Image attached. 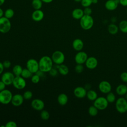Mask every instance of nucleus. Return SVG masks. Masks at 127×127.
<instances>
[{
	"label": "nucleus",
	"instance_id": "a878e982",
	"mask_svg": "<svg viewBox=\"0 0 127 127\" xmlns=\"http://www.w3.org/2000/svg\"><path fill=\"white\" fill-rule=\"evenodd\" d=\"M23 68L20 65L16 64L12 68V73L15 76H20Z\"/></svg>",
	"mask_w": 127,
	"mask_h": 127
},
{
	"label": "nucleus",
	"instance_id": "c85d7f7f",
	"mask_svg": "<svg viewBox=\"0 0 127 127\" xmlns=\"http://www.w3.org/2000/svg\"><path fill=\"white\" fill-rule=\"evenodd\" d=\"M33 73L32 72H31L28 68H23L21 75L22 77H23L25 79H27V78H31L32 77V76L33 75Z\"/></svg>",
	"mask_w": 127,
	"mask_h": 127
},
{
	"label": "nucleus",
	"instance_id": "393cba45",
	"mask_svg": "<svg viewBox=\"0 0 127 127\" xmlns=\"http://www.w3.org/2000/svg\"><path fill=\"white\" fill-rule=\"evenodd\" d=\"M119 26L114 23H111L108 26V31L112 35L116 34L119 31Z\"/></svg>",
	"mask_w": 127,
	"mask_h": 127
},
{
	"label": "nucleus",
	"instance_id": "6e6d98bb",
	"mask_svg": "<svg viewBox=\"0 0 127 127\" xmlns=\"http://www.w3.org/2000/svg\"><path fill=\"white\" fill-rule=\"evenodd\" d=\"M118 0V1H119V0Z\"/></svg>",
	"mask_w": 127,
	"mask_h": 127
},
{
	"label": "nucleus",
	"instance_id": "c03bdc74",
	"mask_svg": "<svg viewBox=\"0 0 127 127\" xmlns=\"http://www.w3.org/2000/svg\"><path fill=\"white\" fill-rule=\"evenodd\" d=\"M6 85L5 84V83L1 80L0 81V91L5 89V86Z\"/></svg>",
	"mask_w": 127,
	"mask_h": 127
},
{
	"label": "nucleus",
	"instance_id": "37998d69",
	"mask_svg": "<svg viewBox=\"0 0 127 127\" xmlns=\"http://www.w3.org/2000/svg\"><path fill=\"white\" fill-rule=\"evenodd\" d=\"M119 3L123 6H127V0H119Z\"/></svg>",
	"mask_w": 127,
	"mask_h": 127
},
{
	"label": "nucleus",
	"instance_id": "a211bd4d",
	"mask_svg": "<svg viewBox=\"0 0 127 127\" xmlns=\"http://www.w3.org/2000/svg\"><path fill=\"white\" fill-rule=\"evenodd\" d=\"M44 17V13L41 9L35 10L31 15L32 19L36 22H39L41 21L43 19Z\"/></svg>",
	"mask_w": 127,
	"mask_h": 127
},
{
	"label": "nucleus",
	"instance_id": "864d4df0",
	"mask_svg": "<svg viewBox=\"0 0 127 127\" xmlns=\"http://www.w3.org/2000/svg\"><path fill=\"white\" fill-rule=\"evenodd\" d=\"M125 95V99L127 100V92L126 93V94Z\"/></svg>",
	"mask_w": 127,
	"mask_h": 127
},
{
	"label": "nucleus",
	"instance_id": "20e7f679",
	"mask_svg": "<svg viewBox=\"0 0 127 127\" xmlns=\"http://www.w3.org/2000/svg\"><path fill=\"white\" fill-rule=\"evenodd\" d=\"M11 92L8 89H4L0 91V103L7 105L11 103L12 97Z\"/></svg>",
	"mask_w": 127,
	"mask_h": 127
},
{
	"label": "nucleus",
	"instance_id": "6e6552de",
	"mask_svg": "<svg viewBox=\"0 0 127 127\" xmlns=\"http://www.w3.org/2000/svg\"><path fill=\"white\" fill-rule=\"evenodd\" d=\"M26 67L33 74L39 70V62L34 59H29L26 63Z\"/></svg>",
	"mask_w": 127,
	"mask_h": 127
},
{
	"label": "nucleus",
	"instance_id": "79ce46f5",
	"mask_svg": "<svg viewBox=\"0 0 127 127\" xmlns=\"http://www.w3.org/2000/svg\"><path fill=\"white\" fill-rule=\"evenodd\" d=\"M3 65L4 68H8L11 66V62L8 60H5L2 63Z\"/></svg>",
	"mask_w": 127,
	"mask_h": 127
},
{
	"label": "nucleus",
	"instance_id": "2eb2a0df",
	"mask_svg": "<svg viewBox=\"0 0 127 127\" xmlns=\"http://www.w3.org/2000/svg\"><path fill=\"white\" fill-rule=\"evenodd\" d=\"M24 100L23 95L20 94H16L12 96L11 103L14 106L18 107L22 104Z\"/></svg>",
	"mask_w": 127,
	"mask_h": 127
},
{
	"label": "nucleus",
	"instance_id": "e433bc0d",
	"mask_svg": "<svg viewBox=\"0 0 127 127\" xmlns=\"http://www.w3.org/2000/svg\"><path fill=\"white\" fill-rule=\"evenodd\" d=\"M74 69L76 73H80L83 71L84 67L82 64H77L75 66Z\"/></svg>",
	"mask_w": 127,
	"mask_h": 127
},
{
	"label": "nucleus",
	"instance_id": "f257e3e1",
	"mask_svg": "<svg viewBox=\"0 0 127 127\" xmlns=\"http://www.w3.org/2000/svg\"><path fill=\"white\" fill-rule=\"evenodd\" d=\"M38 62L39 70L44 72H48L53 68L54 63L52 58L48 56H43Z\"/></svg>",
	"mask_w": 127,
	"mask_h": 127
},
{
	"label": "nucleus",
	"instance_id": "72a5a7b5",
	"mask_svg": "<svg viewBox=\"0 0 127 127\" xmlns=\"http://www.w3.org/2000/svg\"><path fill=\"white\" fill-rule=\"evenodd\" d=\"M33 96V93L31 91L27 90L24 92V93L23 94V97L24 99L25 100H30L32 98Z\"/></svg>",
	"mask_w": 127,
	"mask_h": 127
},
{
	"label": "nucleus",
	"instance_id": "bb28decb",
	"mask_svg": "<svg viewBox=\"0 0 127 127\" xmlns=\"http://www.w3.org/2000/svg\"><path fill=\"white\" fill-rule=\"evenodd\" d=\"M120 30L123 33H127V20H123L119 24Z\"/></svg>",
	"mask_w": 127,
	"mask_h": 127
},
{
	"label": "nucleus",
	"instance_id": "0eeeda50",
	"mask_svg": "<svg viewBox=\"0 0 127 127\" xmlns=\"http://www.w3.org/2000/svg\"><path fill=\"white\" fill-rule=\"evenodd\" d=\"M51 58L54 63L59 65L63 64L64 62L65 56L62 51H56L52 54Z\"/></svg>",
	"mask_w": 127,
	"mask_h": 127
},
{
	"label": "nucleus",
	"instance_id": "423d86ee",
	"mask_svg": "<svg viewBox=\"0 0 127 127\" xmlns=\"http://www.w3.org/2000/svg\"><path fill=\"white\" fill-rule=\"evenodd\" d=\"M109 105V102L106 97L102 96L97 97L93 102V105L99 110H104L106 109Z\"/></svg>",
	"mask_w": 127,
	"mask_h": 127
},
{
	"label": "nucleus",
	"instance_id": "f03ea898",
	"mask_svg": "<svg viewBox=\"0 0 127 127\" xmlns=\"http://www.w3.org/2000/svg\"><path fill=\"white\" fill-rule=\"evenodd\" d=\"M80 25L85 30L91 29L94 25V19L91 15H84L80 19Z\"/></svg>",
	"mask_w": 127,
	"mask_h": 127
},
{
	"label": "nucleus",
	"instance_id": "7ed1b4c3",
	"mask_svg": "<svg viewBox=\"0 0 127 127\" xmlns=\"http://www.w3.org/2000/svg\"><path fill=\"white\" fill-rule=\"evenodd\" d=\"M115 107L117 111L121 114L127 112V100L124 97H119L116 100Z\"/></svg>",
	"mask_w": 127,
	"mask_h": 127
},
{
	"label": "nucleus",
	"instance_id": "aec40b11",
	"mask_svg": "<svg viewBox=\"0 0 127 127\" xmlns=\"http://www.w3.org/2000/svg\"><path fill=\"white\" fill-rule=\"evenodd\" d=\"M84 15L83 9L80 8L74 9L71 12L72 17L76 20H80Z\"/></svg>",
	"mask_w": 127,
	"mask_h": 127
},
{
	"label": "nucleus",
	"instance_id": "6ab92c4d",
	"mask_svg": "<svg viewBox=\"0 0 127 127\" xmlns=\"http://www.w3.org/2000/svg\"><path fill=\"white\" fill-rule=\"evenodd\" d=\"M72 48L76 51H80L83 49L84 47V43L82 40L79 38L74 39L72 43Z\"/></svg>",
	"mask_w": 127,
	"mask_h": 127
},
{
	"label": "nucleus",
	"instance_id": "4d7b16f0",
	"mask_svg": "<svg viewBox=\"0 0 127 127\" xmlns=\"http://www.w3.org/2000/svg\"></svg>",
	"mask_w": 127,
	"mask_h": 127
},
{
	"label": "nucleus",
	"instance_id": "f3484780",
	"mask_svg": "<svg viewBox=\"0 0 127 127\" xmlns=\"http://www.w3.org/2000/svg\"><path fill=\"white\" fill-rule=\"evenodd\" d=\"M119 3V1L116 0H107L105 3V7L109 11H114L117 8Z\"/></svg>",
	"mask_w": 127,
	"mask_h": 127
},
{
	"label": "nucleus",
	"instance_id": "5701e85b",
	"mask_svg": "<svg viewBox=\"0 0 127 127\" xmlns=\"http://www.w3.org/2000/svg\"><path fill=\"white\" fill-rule=\"evenodd\" d=\"M57 67L59 72L63 75H66L69 72V68L65 64H61L57 65Z\"/></svg>",
	"mask_w": 127,
	"mask_h": 127
},
{
	"label": "nucleus",
	"instance_id": "3c124183",
	"mask_svg": "<svg viewBox=\"0 0 127 127\" xmlns=\"http://www.w3.org/2000/svg\"><path fill=\"white\" fill-rule=\"evenodd\" d=\"M99 0H92V4H96L97 3Z\"/></svg>",
	"mask_w": 127,
	"mask_h": 127
},
{
	"label": "nucleus",
	"instance_id": "9d476101",
	"mask_svg": "<svg viewBox=\"0 0 127 127\" xmlns=\"http://www.w3.org/2000/svg\"><path fill=\"white\" fill-rule=\"evenodd\" d=\"M15 75L12 72L7 71L4 72L1 77V80L6 85L12 84V82L15 77Z\"/></svg>",
	"mask_w": 127,
	"mask_h": 127
},
{
	"label": "nucleus",
	"instance_id": "39448f33",
	"mask_svg": "<svg viewBox=\"0 0 127 127\" xmlns=\"http://www.w3.org/2000/svg\"><path fill=\"white\" fill-rule=\"evenodd\" d=\"M11 27V24L9 19L4 16L0 18V32L6 33L8 32Z\"/></svg>",
	"mask_w": 127,
	"mask_h": 127
},
{
	"label": "nucleus",
	"instance_id": "4be33fe9",
	"mask_svg": "<svg viewBox=\"0 0 127 127\" xmlns=\"http://www.w3.org/2000/svg\"><path fill=\"white\" fill-rule=\"evenodd\" d=\"M57 101L60 105H65L68 102V97L66 94L64 93H61L58 95Z\"/></svg>",
	"mask_w": 127,
	"mask_h": 127
},
{
	"label": "nucleus",
	"instance_id": "5fc2aeb1",
	"mask_svg": "<svg viewBox=\"0 0 127 127\" xmlns=\"http://www.w3.org/2000/svg\"><path fill=\"white\" fill-rule=\"evenodd\" d=\"M126 12H127V9H126Z\"/></svg>",
	"mask_w": 127,
	"mask_h": 127
},
{
	"label": "nucleus",
	"instance_id": "8fccbe9b",
	"mask_svg": "<svg viewBox=\"0 0 127 127\" xmlns=\"http://www.w3.org/2000/svg\"><path fill=\"white\" fill-rule=\"evenodd\" d=\"M5 0H0V6L2 5L5 2Z\"/></svg>",
	"mask_w": 127,
	"mask_h": 127
},
{
	"label": "nucleus",
	"instance_id": "473e14b6",
	"mask_svg": "<svg viewBox=\"0 0 127 127\" xmlns=\"http://www.w3.org/2000/svg\"><path fill=\"white\" fill-rule=\"evenodd\" d=\"M40 117L43 120L47 121L50 118V114L47 111L43 110L40 113Z\"/></svg>",
	"mask_w": 127,
	"mask_h": 127
},
{
	"label": "nucleus",
	"instance_id": "de8ad7c7",
	"mask_svg": "<svg viewBox=\"0 0 127 127\" xmlns=\"http://www.w3.org/2000/svg\"><path fill=\"white\" fill-rule=\"evenodd\" d=\"M44 3H51V2H52L53 1V0H41Z\"/></svg>",
	"mask_w": 127,
	"mask_h": 127
},
{
	"label": "nucleus",
	"instance_id": "b1692460",
	"mask_svg": "<svg viewBox=\"0 0 127 127\" xmlns=\"http://www.w3.org/2000/svg\"><path fill=\"white\" fill-rule=\"evenodd\" d=\"M86 96L89 100L94 101L98 97V95L95 91L94 90L90 89L87 91Z\"/></svg>",
	"mask_w": 127,
	"mask_h": 127
},
{
	"label": "nucleus",
	"instance_id": "603ef678",
	"mask_svg": "<svg viewBox=\"0 0 127 127\" xmlns=\"http://www.w3.org/2000/svg\"><path fill=\"white\" fill-rule=\"evenodd\" d=\"M74 1L76 2H80L81 0H74Z\"/></svg>",
	"mask_w": 127,
	"mask_h": 127
},
{
	"label": "nucleus",
	"instance_id": "a18cd8bd",
	"mask_svg": "<svg viewBox=\"0 0 127 127\" xmlns=\"http://www.w3.org/2000/svg\"><path fill=\"white\" fill-rule=\"evenodd\" d=\"M4 66L3 65V64L2 63L0 62V74H2V73L3 72V70H4Z\"/></svg>",
	"mask_w": 127,
	"mask_h": 127
},
{
	"label": "nucleus",
	"instance_id": "c756f323",
	"mask_svg": "<svg viewBox=\"0 0 127 127\" xmlns=\"http://www.w3.org/2000/svg\"><path fill=\"white\" fill-rule=\"evenodd\" d=\"M98 109L94 105L90 106L88 108V113L91 117L96 116L98 113Z\"/></svg>",
	"mask_w": 127,
	"mask_h": 127
},
{
	"label": "nucleus",
	"instance_id": "49530a36",
	"mask_svg": "<svg viewBox=\"0 0 127 127\" xmlns=\"http://www.w3.org/2000/svg\"><path fill=\"white\" fill-rule=\"evenodd\" d=\"M4 15V11H3L2 9L0 7V18L3 16Z\"/></svg>",
	"mask_w": 127,
	"mask_h": 127
},
{
	"label": "nucleus",
	"instance_id": "2f4dec72",
	"mask_svg": "<svg viewBox=\"0 0 127 127\" xmlns=\"http://www.w3.org/2000/svg\"><path fill=\"white\" fill-rule=\"evenodd\" d=\"M14 14V11L12 8H7L4 11V16L8 19L11 18Z\"/></svg>",
	"mask_w": 127,
	"mask_h": 127
},
{
	"label": "nucleus",
	"instance_id": "4468645a",
	"mask_svg": "<svg viewBox=\"0 0 127 127\" xmlns=\"http://www.w3.org/2000/svg\"><path fill=\"white\" fill-rule=\"evenodd\" d=\"M31 107L37 111H42L45 107V103L41 99H34L31 102Z\"/></svg>",
	"mask_w": 127,
	"mask_h": 127
},
{
	"label": "nucleus",
	"instance_id": "ea45409f",
	"mask_svg": "<svg viewBox=\"0 0 127 127\" xmlns=\"http://www.w3.org/2000/svg\"><path fill=\"white\" fill-rule=\"evenodd\" d=\"M17 126V124L15 122L12 121H8L5 125V127H16Z\"/></svg>",
	"mask_w": 127,
	"mask_h": 127
},
{
	"label": "nucleus",
	"instance_id": "dca6fc26",
	"mask_svg": "<svg viewBox=\"0 0 127 127\" xmlns=\"http://www.w3.org/2000/svg\"><path fill=\"white\" fill-rule=\"evenodd\" d=\"M87 90L82 86H77L75 87L73 90L74 96L78 98H83L86 96Z\"/></svg>",
	"mask_w": 127,
	"mask_h": 127
},
{
	"label": "nucleus",
	"instance_id": "c9c22d12",
	"mask_svg": "<svg viewBox=\"0 0 127 127\" xmlns=\"http://www.w3.org/2000/svg\"><path fill=\"white\" fill-rule=\"evenodd\" d=\"M31 80L32 83L34 84H36L40 81V77L37 74L35 73L34 74H33V75L31 77Z\"/></svg>",
	"mask_w": 127,
	"mask_h": 127
},
{
	"label": "nucleus",
	"instance_id": "412c9836",
	"mask_svg": "<svg viewBox=\"0 0 127 127\" xmlns=\"http://www.w3.org/2000/svg\"><path fill=\"white\" fill-rule=\"evenodd\" d=\"M116 92L117 94L120 96L125 95L127 92V85L121 84L119 85L116 89Z\"/></svg>",
	"mask_w": 127,
	"mask_h": 127
},
{
	"label": "nucleus",
	"instance_id": "a19ab883",
	"mask_svg": "<svg viewBox=\"0 0 127 127\" xmlns=\"http://www.w3.org/2000/svg\"><path fill=\"white\" fill-rule=\"evenodd\" d=\"M50 74L52 76H56V75H57L58 74V70H57L56 68H52L49 71Z\"/></svg>",
	"mask_w": 127,
	"mask_h": 127
},
{
	"label": "nucleus",
	"instance_id": "f704fd0d",
	"mask_svg": "<svg viewBox=\"0 0 127 127\" xmlns=\"http://www.w3.org/2000/svg\"><path fill=\"white\" fill-rule=\"evenodd\" d=\"M80 3L83 7H89L92 4V0H81Z\"/></svg>",
	"mask_w": 127,
	"mask_h": 127
},
{
	"label": "nucleus",
	"instance_id": "09e8293b",
	"mask_svg": "<svg viewBox=\"0 0 127 127\" xmlns=\"http://www.w3.org/2000/svg\"><path fill=\"white\" fill-rule=\"evenodd\" d=\"M90 87H91V85L89 84H87L85 86L84 88L86 89V90H88L90 89Z\"/></svg>",
	"mask_w": 127,
	"mask_h": 127
},
{
	"label": "nucleus",
	"instance_id": "f8f14e48",
	"mask_svg": "<svg viewBox=\"0 0 127 127\" xmlns=\"http://www.w3.org/2000/svg\"><path fill=\"white\" fill-rule=\"evenodd\" d=\"M88 58V55L86 53L83 51H78L75 56L74 60L77 64H85Z\"/></svg>",
	"mask_w": 127,
	"mask_h": 127
},
{
	"label": "nucleus",
	"instance_id": "58836bf2",
	"mask_svg": "<svg viewBox=\"0 0 127 127\" xmlns=\"http://www.w3.org/2000/svg\"><path fill=\"white\" fill-rule=\"evenodd\" d=\"M83 12L84 15H91L92 12V9L89 7H84L83 9Z\"/></svg>",
	"mask_w": 127,
	"mask_h": 127
},
{
	"label": "nucleus",
	"instance_id": "7c9ffc66",
	"mask_svg": "<svg viewBox=\"0 0 127 127\" xmlns=\"http://www.w3.org/2000/svg\"><path fill=\"white\" fill-rule=\"evenodd\" d=\"M106 98L108 102H109V103H114L116 100V97L115 95L114 94V93L112 92L111 91L107 94Z\"/></svg>",
	"mask_w": 127,
	"mask_h": 127
},
{
	"label": "nucleus",
	"instance_id": "cd10ccee",
	"mask_svg": "<svg viewBox=\"0 0 127 127\" xmlns=\"http://www.w3.org/2000/svg\"><path fill=\"white\" fill-rule=\"evenodd\" d=\"M31 4L35 10L41 9L42 7L43 1L41 0H32Z\"/></svg>",
	"mask_w": 127,
	"mask_h": 127
},
{
	"label": "nucleus",
	"instance_id": "4c0bfd02",
	"mask_svg": "<svg viewBox=\"0 0 127 127\" xmlns=\"http://www.w3.org/2000/svg\"><path fill=\"white\" fill-rule=\"evenodd\" d=\"M120 78L123 82L127 83V72H123L120 75Z\"/></svg>",
	"mask_w": 127,
	"mask_h": 127
},
{
	"label": "nucleus",
	"instance_id": "1a4fd4ad",
	"mask_svg": "<svg viewBox=\"0 0 127 127\" xmlns=\"http://www.w3.org/2000/svg\"><path fill=\"white\" fill-rule=\"evenodd\" d=\"M13 86L17 89L21 90L24 89L26 85V82L23 77L21 76H15L12 82Z\"/></svg>",
	"mask_w": 127,
	"mask_h": 127
},
{
	"label": "nucleus",
	"instance_id": "9b49d317",
	"mask_svg": "<svg viewBox=\"0 0 127 127\" xmlns=\"http://www.w3.org/2000/svg\"><path fill=\"white\" fill-rule=\"evenodd\" d=\"M98 88L101 93L107 94L111 91L112 86L109 82L106 80H103L99 83Z\"/></svg>",
	"mask_w": 127,
	"mask_h": 127
},
{
	"label": "nucleus",
	"instance_id": "ddd939ff",
	"mask_svg": "<svg viewBox=\"0 0 127 127\" xmlns=\"http://www.w3.org/2000/svg\"><path fill=\"white\" fill-rule=\"evenodd\" d=\"M86 67L89 69H95L98 65V60L94 57H88L85 63Z\"/></svg>",
	"mask_w": 127,
	"mask_h": 127
}]
</instances>
